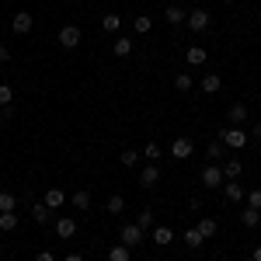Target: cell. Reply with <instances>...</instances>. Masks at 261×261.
I'll return each mask as SVG.
<instances>
[{"mask_svg":"<svg viewBox=\"0 0 261 261\" xmlns=\"http://www.w3.org/2000/svg\"><path fill=\"white\" fill-rule=\"evenodd\" d=\"M216 136L223 140V146H226V150H244V146H247V140H251L244 125H223Z\"/></svg>","mask_w":261,"mask_h":261,"instance_id":"1","label":"cell"},{"mask_svg":"<svg viewBox=\"0 0 261 261\" xmlns=\"http://www.w3.org/2000/svg\"><path fill=\"white\" fill-rule=\"evenodd\" d=\"M209 24H213V14H209L205 7L192 11V14H188V21H185V28H188V32H195V35H199V32H205Z\"/></svg>","mask_w":261,"mask_h":261,"instance_id":"2","label":"cell"},{"mask_svg":"<svg viewBox=\"0 0 261 261\" xmlns=\"http://www.w3.org/2000/svg\"><path fill=\"white\" fill-rule=\"evenodd\" d=\"M56 39H60V45H63V49H77V45H81V39H84V32L77 28V24H63Z\"/></svg>","mask_w":261,"mask_h":261,"instance_id":"3","label":"cell"},{"mask_svg":"<svg viewBox=\"0 0 261 261\" xmlns=\"http://www.w3.org/2000/svg\"><path fill=\"white\" fill-rule=\"evenodd\" d=\"M202 185H205V188H223V185H226L220 164H205V167H202Z\"/></svg>","mask_w":261,"mask_h":261,"instance_id":"4","label":"cell"},{"mask_svg":"<svg viewBox=\"0 0 261 261\" xmlns=\"http://www.w3.org/2000/svg\"><path fill=\"white\" fill-rule=\"evenodd\" d=\"M143 237H146V233H143V230L136 226V223H122L119 241L125 244V247H140V244H143Z\"/></svg>","mask_w":261,"mask_h":261,"instance_id":"5","label":"cell"},{"mask_svg":"<svg viewBox=\"0 0 261 261\" xmlns=\"http://www.w3.org/2000/svg\"><path fill=\"white\" fill-rule=\"evenodd\" d=\"M192 153H195V143L188 140V136H178V140L171 143V157L174 161H188Z\"/></svg>","mask_w":261,"mask_h":261,"instance_id":"6","label":"cell"},{"mask_svg":"<svg viewBox=\"0 0 261 261\" xmlns=\"http://www.w3.org/2000/svg\"><path fill=\"white\" fill-rule=\"evenodd\" d=\"M226 119H230V125H244V122L251 119V108H247L244 101H233V105L226 108Z\"/></svg>","mask_w":261,"mask_h":261,"instance_id":"7","label":"cell"},{"mask_svg":"<svg viewBox=\"0 0 261 261\" xmlns=\"http://www.w3.org/2000/svg\"><path fill=\"white\" fill-rule=\"evenodd\" d=\"M56 233H60L63 241H73V237H77V220H73V216H60V220H56Z\"/></svg>","mask_w":261,"mask_h":261,"instance_id":"8","label":"cell"},{"mask_svg":"<svg viewBox=\"0 0 261 261\" xmlns=\"http://www.w3.org/2000/svg\"><path fill=\"white\" fill-rule=\"evenodd\" d=\"M32 24H35V18H32L28 11H18V14L11 18V28H14L18 35H28V32H32Z\"/></svg>","mask_w":261,"mask_h":261,"instance_id":"9","label":"cell"},{"mask_svg":"<svg viewBox=\"0 0 261 261\" xmlns=\"http://www.w3.org/2000/svg\"><path fill=\"white\" fill-rule=\"evenodd\" d=\"M220 192H223V199H226V202H233V205H237V202H244V199H247V192H244V188H241V185H237V181H226V185H223Z\"/></svg>","mask_w":261,"mask_h":261,"instance_id":"10","label":"cell"},{"mask_svg":"<svg viewBox=\"0 0 261 261\" xmlns=\"http://www.w3.org/2000/svg\"><path fill=\"white\" fill-rule=\"evenodd\" d=\"M195 230H199L205 241H213L216 233H220V223L213 220V216H199V223H195Z\"/></svg>","mask_w":261,"mask_h":261,"instance_id":"11","label":"cell"},{"mask_svg":"<svg viewBox=\"0 0 261 261\" xmlns=\"http://www.w3.org/2000/svg\"><path fill=\"white\" fill-rule=\"evenodd\" d=\"M32 220L39 223V226H49L53 223V209L45 202H32Z\"/></svg>","mask_w":261,"mask_h":261,"instance_id":"12","label":"cell"},{"mask_svg":"<svg viewBox=\"0 0 261 261\" xmlns=\"http://www.w3.org/2000/svg\"><path fill=\"white\" fill-rule=\"evenodd\" d=\"M157 181H161V167H157V164H146V167L140 171V185L143 188H153Z\"/></svg>","mask_w":261,"mask_h":261,"instance_id":"13","label":"cell"},{"mask_svg":"<svg viewBox=\"0 0 261 261\" xmlns=\"http://www.w3.org/2000/svg\"><path fill=\"white\" fill-rule=\"evenodd\" d=\"M164 18L178 28V24H185V21H188V14H185V7H181V4H167V7H164Z\"/></svg>","mask_w":261,"mask_h":261,"instance_id":"14","label":"cell"},{"mask_svg":"<svg viewBox=\"0 0 261 261\" xmlns=\"http://www.w3.org/2000/svg\"><path fill=\"white\" fill-rule=\"evenodd\" d=\"M70 202H73L77 213H87V209H91V188H77V192L70 195Z\"/></svg>","mask_w":261,"mask_h":261,"instance_id":"15","label":"cell"},{"mask_svg":"<svg viewBox=\"0 0 261 261\" xmlns=\"http://www.w3.org/2000/svg\"><path fill=\"white\" fill-rule=\"evenodd\" d=\"M199 87L205 91V94H220V91H223V77H216V73H205V77L199 81Z\"/></svg>","mask_w":261,"mask_h":261,"instance_id":"16","label":"cell"},{"mask_svg":"<svg viewBox=\"0 0 261 261\" xmlns=\"http://www.w3.org/2000/svg\"><path fill=\"white\" fill-rule=\"evenodd\" d=\"M108 261H133V247H125V244H112L108 247Z\"/></svg>","mask_w":261,"mask_h":261,"instance_id":"17","label":"cell"},{"mask_svg":"<svg viewBox=\"0 0 261 261\" xmlns=\"http://www.w3.org/2000/svg\"><path fill=\"white\" fill-rule=\"evenodd\" d=\"M101 28H105L108 35H119V32H122V18L115 14V11H108V14L101 18Z\"/></svg>","mask_w":261,"mask_h":261,"instance_id":"18","label":"cell"},{"mask_svg":"<svg viewBox=\"0 0 261 261\" xmlns=\"http://www.w3.org/2000/svg\"><path fill=\"white\" fill-rule=\"evenodd\" d=\"M185 60H188V66H205V49L202 45H188L185 49Z\"/></svg>","mask_w":261,"mask_h":261,"instance_id":"19","label":"cell"},{"mask_svg":"<svg viewBox=\"0 0 261 261\" xmlns=\"http://www.w3.org/2000/svg\"><path fill=\"white\" fill-rule=\"evenodd\" d=\"M133 49H136V45H133V39H125V35H119V39H115V45H112V53H115L119 60L133 56Z\"/></svg>","mask_w":261,"mask_h":261,"instance_id":"20","label":"cell"},{"mask_svg":"<svg viewBox=\"0 0 261 261\" xmlns=\"http://www.w3.org/2000/svg\"><path fill=\"white\" fill-rule=\"evenodd\" d=\"M220 167H223V178H226V181H237L244 174V164L241 161H223Z\"/></svg>","mask_w":261,"mask_h":261,"instance_id":"21","label":"cell"},{"mask_svg":"<svg viewBox=\"0 0 261 261\" xmlns=\"http://www.w3.org/2000/svg\"><path fill=\"white\" fill-rule=\"evenodd\" d=\"M241 223L247 226V230H254V226L261 223V209H251V205H244V209H241Z\"/></svg>","mask_w":261,"mask_h":261,"instance_id":"22","label":"cell"},{"mask_svg":"<svg viewBox=\"0 0 261 261\" xmlns=\"http://www.w3.org/2000/svg\"><path fill=\"white\" fill-rule=\"evenodd\" d=\"M181 241H185V247H192V251H195V247H202V244H205V237H202L195 226H188V230L181 233Z\"/></svg>","mask_w":261,"mask_h":261,"instance_id":"23","label":"cell"},{"mask_svg":"<svg viewBox=\"0 0 261 261\" xmlns=\"http://www.w3.org/2000/svg\"><path fill=\"white\" fill-rule=\"evenodd\" d=\"M45 205H49V209H60L63 202H66V192H63V188H49V192H45Z\"/></svg>","mask_w":261,"mask_h":261,"instance_id":"24","label":"cell"},{"mask_svg":"<svg viewBox=\"0 0 261 261\" xmlns=\"http://www.w3.org/2000/svg\"><path fill=\"white\" fill-rule=\"evenodd\" d=\"M14 209H18V195L7 192V188H0V213H14Z\"/></svg>","mask_w":261,"mask_h":261,"instance_id":"25","label":"cell"},{"mask_svg":"<svg viewBox=\"0 0 261 261\" xmlns=\"http://www.w3.org/2000/svg\"><path fill=\"white\" fill-rule=\"evenodd\" d=\"M223 153H226V146H223L220 136H216V140L205 146V157H209V161H223Z\"/></svg>","mask_w":261,"mask_h":261,"instance_id":"26","label":"cell"},{"mask_svg":"<svg viewBox=\"0 0 261 261\" xmlns=\"http://www.w3.org/2000/svg\"><path fill=\"white\" fill-rule=\"evenodd\" d=\"M150 28H153L150 14H140V18H133V32H136V35H150Z\"/></svg>","mask_w":261,"mask_h":261,"instance_id":"27","label":"cell"},{"mask_svg":"<svg viewBox=\"0 0 261 261\" xmlns=\"http://www.w3.org/2000/svg\"><path fill=\"white\" fill-rule=\"evenodd\" d=\"M174 241V230H171V226H153V244H171Z\"/></svg>","mask_w":261,"mask_h":261,"instance_id":"28","label":"cell"},{"mask_svg":"<svg viewBox=\"0 0 261 261\" xmlns=\"http://www.w3.org/2000/svg\"><path fill=\"white\" fill-rule=\"evenodd\" d=\"M105 209H108L112 216H119L122 209H125V195H108V202H105Z\"/></svg>","mask_w":261,"mask_h":261,"instance_id":"29","label":"cell"},{"mask_svg":"<svg viewBox=\"0 0 261 261\" xmlns=\"http://www.w3.org/2000/svg\"><path fill=\"white\" fill-rule=\"evenodd\" d=\"M18 220H21V216H14V213H0V230H4V233L18 230Z\"/></svg>","mask_w":261,"mask_h":261,"instance_id":"30","label":"cell"},{"mask_svg":"<svg viewBox=\"0 0 261 261\" xmlns=\"http://www.w3.org/2000/svg\"><path fill=\"white\" fill-rule=\"evenodd\" d=\"M161 153H164V150H161V143H153V140L143 146V157H146L150 164H153V161H161Z\"/></svg>","mask_w":261,"mask_h":261,"instance_id":"31","label":"cell"},{"mask_svg":"<svg viewBox=\"0 0 261 261\" xmlns=\"http://www.w3.org/2000/svg\"><path fill=\"white\" fill-rule=\"evenodd\" d=\"M4 105H14V87L7 81H0V108H4Z\"/></svg>","mask_w":261,"mask_h":261,"instance_id":"32","label":"cell"},{"mask_svg":"<svg viewBox=\"0 0 261 261\" xmlns=\"http://www.w3.org/2000/svg\"><path fill=\"white\" fill-rule=\"evenodd\" d=\"M136 226H140L143 233H146V230H153V213H150V209H143L140 216H136Z\"/></svg>","mask_w":261,"mask_h":261,"instance_id":"33","label":"cell"},{"mask_svg":"<svg viewBox=\"0 0 261 261\" xmlns=\"http://www.w3.org/2000/svg\"><path fill=\"white\" fill-rule=\"evenodd\" d=\"M174 87H178V91H192V87H195V77H192V73H178V77H174Z\"/></svg>","mask_w":261,"mask_h":261,"instance_id":"34","label":"cell"},{"mask_svg":"<svg viewBox=\"0 0 261 261\" xmlns=\"http://www.w3.org/2000/svg\"><path fill=\"white\" fill-rule=\"evenodd\" d=\"M140 164V153L136 150H122V167H136Z\"/></svg>","mask_w":261,"mask_h":261,"instance_id":"35","label":"cell"},{"mask_svg":"<svg viewBox=\"0 0 261 261\" xmlns=\"http://www.w3.org/2000/svg\"><path fill=\"white\" fill-rule=\"evenodd\" d=\"M247 205H251V209H261V188H251V192H247Z\"/></svg>","mask_w":261,"mask_h":261,"instance_id":"36","label":"cell"},{"mask_svg":"<svg viewBox=\"0 0 261 261\" xmlns=\"http://www.w3.org/2000/svg\"><path fill=\"white\" fill-rule=\"evenodd\" d=\"M11 115H14V105H4V108H0V122H7Z\"/></svg>","mask_w":261,"mask_h":261,"instance_id":"37","label":"cell"},{"mask_svg":"<svg viewBox=\"0 0 261 261\" xmlns=\"http://www.w3.org/2000/svg\"><path fill=\"white\" fill-rule=\"evenodd\" d=\"M247 136H251V140H261V122H254V125L247 129Z\"/></svg>","mask_w":261,"mask_h":261,"instance_id":"38","label":"cell"},{"mask_svg":"<svg viewBox=\"0 0 261 261\" xmlns=\"http://www.w3.org/2000/svg\"><path fill=\"white\" fill-rule=\"evenodd\" d=\"M188 209H192V213H199V209H202V199H199V195H192V199H188Z\"/></svg>","mask_w":261,"mask_h":261,"instance_id":"39","label":"cell"},{"mask_svg":"<svg viewBox=\"0 0 261 261\" xmlns=\"http://www.w3.org/2000/svg\"><path fill=\"white\" fill-rule=\"evenodd\" d=\"M35 261H56V254H53V251H39V254H35Z\"/></svg>","mask_w":261,"mask_h":261,"instance_id":"40","label":"cell"},{"mask_svg":"<svg viewBox=\"0 0 261 261\" xmlns=\"http://www.w3.org/2000/svg\"><path fill=\"white\" fill-rule=\"evenodd\" d=\"M0 63H11V49L7 45H0Z\"/></svg>","mask_w":261,"mask_h":261,"instance_id":"41","label":"cell"},{"mask_svg":"<svg viewBox=\"0 0 261 261\" xmlns=\"http://www.w3.org/2000/svg\"><path fill=\"white\" fill-rule=\"evenodd\" d=\"M251 261H261V244L254 247V251H251Z\"/></svg>","mask_w":261,"mask_h":261,"instance_id":"42","label":"cell"},{"mask_svg":"<svg viewBox=\"0 0 261 261\" xmlns=\"http://www.w3.org/2000/svg\"><path fill=\"white\" fill-rule=\"evenodd\" d=\"M66 261H84V258L81 254H66Z\"/></svg>","mask_w":261,"mask_h":261,"instance_id":"43","label":"cell"},{"mask_svg":"<svg viewBox=\"0 0 261 261\" xmlns=\"http://www.w3.org/2000/svg\"><path fill=\"white\" fill-rule=\"evenodd\" d=\"M223 4H233V0H223Z\"/></svg>","mask_w":261,"mask_h":261,"instance_id":"44","label":"cell"},{"mask_svg":"<svg viewBox=\"0 0 261 261\" xmlns=\"http://www.w3.org/2000/svg\"><path fill=\"white\" fill-rule=\"evenodd\" d=\"M258 21H261V11H258Z\"/></svg>","mask_w":261,"mask_h":261,"instance_id":"45","label":"cell"},{"mask_svg":"<svg viewBox=\"0 0 261 261\" xmlns=\"http://www.w3.org/2000/svg\"><path fill=\"white\" fill-rule=\"evenodd\" d=\"M205 261H213V258H205Z\"/></svg>","mask_w":261,"mask_h":261,"instance_id":"46","label":"cell"}]
</instances>
